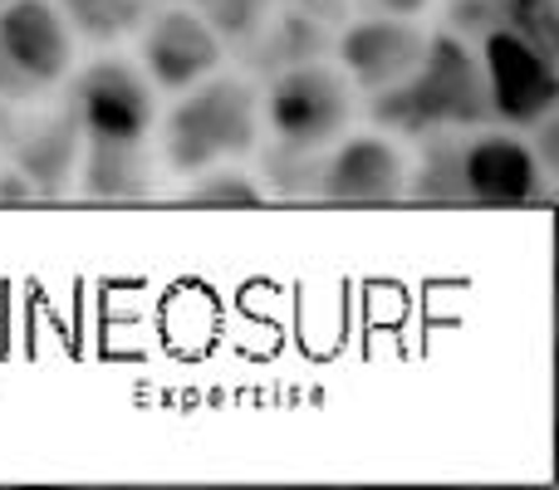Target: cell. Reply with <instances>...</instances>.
<instances>
[{
	"label": "cell",
	"mask_w": 559,
	"mask_h": 490,
	"mask_svg": "<svg viewBox=\"0 0 559 490\" xmlns=\"http://www.w3.org/2000/svg\"><path fill=\"white\" fill-rule=\"evenodd\" d=\"M481 79H486V108L511 128H540L550 123L559 104V74L535 39L521 29H486L481 39Z\"/></svg>",
	"instance_id": "cell-4"
},
{
	"label": "cell",
	"mask_w": 559,
	"mask_h": 490,
	"mask_svg": "<svg viewBox=\"0 0 559 490\" xmlns=\"http://www.w3.org/2000/svg\"><path fill=\"white\" fill-rule=\"evenodd\" d=\"M462 192L476 206H531L545 192V163L515 133H476L462 143Z\"/></svg>",
	"instance_id": "cell-7"
},
{
	"label": "cell",
	"mask_w": 559,
	"mask_h": 490,
	"mask_svg": "<svg viewBox=\"0 0 559 490\" xmlns=\"http://www.w3.org/2000/svg\"><path fill=\"white\" fill-rule=\"evenodd\" d=\"M0 55L29 88L59 84L74 69V25L55 0H5L0 5Z\"/></svg>",
	"instance_id": "cell-8"
},
{
	"label": "cell",
	"mask_w": 559,
	"mask_h": 490,
	"mask_svg": "<svg viewBox=\"0 0 559 490\" xmlns=\"http://www.w3.org/2000/svg\"><path fill=\"white\" fill-rule=\"evenodd\" d=\"M255 143H261V94L222 69L182 88L163 123V163L177 177H197L206 167L246 157Z\"/></svg>",
	"instance_id": "cell-1"
},
{
	"label": "cell",
	"mask_w": 559,
	"mask_h": 490,
	"mask_svg": "<svg viewBox=\"0 0 559 490\" xmlns=\"http://www.w3.org/2000/svg\"><path fill=\"white\" fill-rule=\"evenodd\" d=\"M182 206H265V187L222 163L192 177V187L182 192Z\"/></svg>",
	"instance_id": "cell-12"
},
{
	"label": "cell",
	"mask_w": 559,
	"mask_h": 490,
	"mask_svg": "<svg viewBox=\"0 0 559 490\" xmlns=\"http://www.w3.org/2000/svg\"><path fill=\"white\" fill-rule=\"evenodd\" d=\"M314 192L334 206H393L407 192V153L383 133L344 138L319 157Z\"/></svg>",
	"instance_id": "cell-6"
},
{
	"label": "cell",
	"mask_w": 559,
	"mask_h": 490,
	"mask_svg": "<svg viewBox=\"0 0 559 490\" xmlns=\"http://www.w3.org/2000/svg\"><path fill=\"white\" fill-rule=\"evenodd\" d=\"M364 5L373 10V15H403V20H417L427 5H432V0H364Z\"/></svg>",
	"instance_id": "cell-14"
},
{
	"label": "cell",
	"mask_w": 559,
	"mask_h": 490,
	"mask_svg": "<svg viewBox=\"0 0 559 490\" xmlns=\"http://www.w3.org/2000/svg\"><path fill=\"white\" fill-rule=\"evenodd\" d=\"M143 143H88L84 153V187L94 196H128L147 187Z\"/></svg>",
	"instance_id": "cell-11"
},
{
	"label": "cell",
	"mask_w": 559,
	"mask_h": 490,
	"mask_svg": "<svg viewBox=\"0 0 559 490\" xmlns=\"http://www.w3.org/2000/svg\"><path fill=\"white\" fill-rule=\"evenodd\" d=\"M25 88H29V84L5 64V55H0V94H25Z\"/></svg>",
	"instance_id": "cell-15"
},
{
	"label": "cell",
	"mask_w": 559,
	"mask_h": 490,
	"mask_svg": "<svg viewBox=\"0 0 559 490\" xmlns=\"http://www.w3.org/2000/svg\"><path fill=\"white\" fill-rule=\"evenodd\" d=\"M222 35L212 29V20H202L197 10H157L143 29V74L163 94H182V88L202 84L206 74L222 69Z\"/></svg>",
	"instance_id": "cell-10"
},
{
	"label": "cell",
	"mask_w": 559,
	"mask_h": 490,
	"mask_svg": "<svg viewBox=\"0 0 559 490\" xmlns=\"http://www.w3.org/2000/svg\"><path fill=\"white\" fill-rule=\"evenodd\" d=\"M69 15L79 29H88V35L98 39H118L123 29H133L138 20H143L147 0H64Z\"/></svg>",
	"instance_id": "cell-13"
},
{
	"label": "cell",
	"mask_w": 559,
	"mask_h": 490,
	"mask_svg": "<svg viewBox=\"0 0 559 490\" xmlns=\"http://www.w3.org/2000/svg\"><path fill=\"white\" fill-rule=\"evenodd\" d=\"M354 123V84L344 69L329 64H295L280 69L275 84L261 98V128H271L280 147L324 153Z\"/></svg>",
	"instance_id": "cell-3"
},
{
	"label": "cell",
	"mask_w": 559,
	"mask_h": 490,
	"mask_svg": "<svg viewBox=\"0 0 559 490\" xmlns=\"http://www.w3.org/2000/svg\"><path fill=\"white\" fill-rule=\"evenodd\" d=\"M427 35L403 15H364L338 35V69L354 94H383V88L413 79L423 64Z\"/></svg>",
	"instance_id": "cell-9"
},
{
	"label": "cell",
	"mask_w": 559,
	"mask_h": 490,
	"mask_svg": "<svg viewBox=\"0 0 559 490\" xmlns=\"http://www.w3.org/2000/svg\"><path fill=\"white\" fill-rule=\"evenodd\" d=\"M0 5H5V0H0Z\"/></svg>",
	"instance_id": "cell-16"
},
{
	"label": "cell",
	"mask_w": 559,
	"mask_h": 490,
	"mask_svg": "<svg viewBox=\"0 0 559 490\" xmlns=\"http://www.w3.org/2000/svg\"><path fill=\"white\" fill-rule=\"evenodd\" d=\"M373 98V113L388 128L403 133H442V128H472L481 123L486 108V79L481 59L462 45L456 35H427L423 64L413 69V79L383 88Z\"/></svg>",
	"instance_id": "cell-2"
},
{
	"label": "cell",
	"mask_w": 559,
	"mask_h": 490,
	"mask_svg": "<svg viewBox=\"0 0 559 490\" xmlns=\"http://www.w3.org/2000/svg\"><path fill=\"white\" fill-rule=\"evenodd\" d=\"M157 123V88L128 59H98L74 79V128L88 143H143Z\"/></svg>",
	"instance_id": "cell-5"
}]
</instances>
